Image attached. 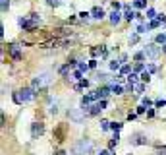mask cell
Returning a JSON list of instances; mask_svg holds the SVG:
<instances>
[{
  "instance_id": "obj_7",
  "label": "cell",
  "mask_w": 166,
  "mask_h": 155,
  "mask_svg": "<svg viewBox=\"0 0 166 155\" xmlns=\"http://www.w3.org/2000/svg\"><path fill=\"white\" fill-rule=\"evenodd\" d=\"M43 132H44V126H43V122H35V124L31 126V136H33V138L43 136Z\"/></svg>"
},
{
  "instance_id": "obj_22",
  "label": "cell",
  "mask_w": 166,
  "mask_h": 155,
  "mask_svg": "<svg viewBox=\"0 0 166 155\" xmlns=\"http://www.w3.org/2000/svg\"><path fill=\"white\" fill-rule=\"evenodd\" d=\"M155 16H156V12L153 10V8H149V10H147V18L149 19H155Z\"/></svg>"
},
{
  "instance_id": "obj_3",
  "label": "cell",
  "mask_w": 166,
  "mask_h": 155,
  "mask_svg": "<svg viewBox=\"0 0 166 155\" xmlns=\"http://www.w3.org/2000/svg\"><path fill=\"white\" fill-rule=\"evenodd\" d=\"M129 144H131V145H145V144H149V140H147L145 134L133 132V134H129Z\"/></svg>"
},
{
  "instance_id": "obj_24",
  "label": "cell",
  "mask_w": 166,
  "mask_h": 155,
  "mask_svg": "<svg viewBox=\"0 0 166 155\" xmlns=\"http://www.w3.org/2000/svg\"><path fill=\"white\" fill-rule=\"evenodd\" d=\"M156 155H166V145H160V148H156Z\"/></svg>"
},
{
  "instance_id": "obj_18",
  "label": "cell",
  "mask_w": 166,
  "mask_h": 155,
  "mask_svg": "<svg viewBox=\"0 0 166 155\" xmlns=\"http://www.w3.org/2000/svg\"><path fill=\"white\" fill-rule=\"evenodd\" d=\"M120 72H122V74H124V76H128V74H131V68H129V66H128V64H124V66H122V68H120Z\"/></svg>"
},
{
  "instance_id": "obj_15",
  "label": "cell",
  "mask_w": 166,
  "mask_h": 155,
  "mask_svg": "<svg viewBox=\"0 0 166 155\" xmlns=\"http://www.w3.org/2000/svg\"><path fill=\"white\" fill-rule=\"evenodd\" d=\"M149 29H151L149 25H145V23H139V27H137V33H147Z\"/></svg>"
},
{
  "instance_id": "obj_26",
  "label": "cell",
  "mask_w": 166,
  "mask_h": 155,
  "mask_svg": "<svg viewBox=\"0 0 166 155\" xmlns=\"http://www.w3.org/2000/svg\"><path fill=\"white\" fill-rule=\"evenodd\" d=\"M141 80H143V81H149V80H151V72H143V74H141Z\"/></svg>"
},
{
  "instance_id": "obj_4",
  "label": "cell",
  "mask_w": 166,
  "mask_h": 155,
  "mask_svg": "<svg viewBox=\"0 0 166 155\" xmlns=\"http://www.w3.org/2000/svg\"><path fill=\"white\" fill-rule=\"evenodd\" d=\"M143 52H145V56H149V58H159L160 52H162V47H156V45H147Z\"/></svg>"
},
{
  "instance_id": "obj_8",
  "label": "cell",
  "mask_w": 166,
  "mask_h": 155,
  "mask_svg": "<svg viewBox=\"0 0 166 155\" xmlns=\"http://www.w3.org/2000/svg\"><path fill=\"white\" fill-rule=\"evenodd\" d=\"M35 89L33 87H25V89H21V91H19V93H21V97H23V101H31V99H33V97H35Z\"/></svg>"
},
{
  "instance_id": "obj_1",
  "label": "cell",
  "mask_w": 166,
  "mask_h": 155,
  "mask_svg": "<svg viewBox=\"0 0 166 155\" xmlns=\"http://www.w3.org/2000/svg\"><path fill=\"white\" fill-rule=\"evenodd\" d=\"M95 145H93L91 140H79L77 144L72 148V153L74 155H85V153H93Z\"/></svg>"
},
{
  "instance_id": "obj_13",
  "label": "cell",
  "mask_w": 166,
  "mask_h": 155,
  "mask_svg": "<svg viewBox=\"0 0 166 155\" xmlns=\"http://www.w3.org/2000/svg\"><path fill=\"white\" fill-rule=\"evenodd\" d=\"M14 103L15 105H23V103H25V101H23V97H21V93H14Z\"/></svg>"
},
{
  "instance_id": "obj_42",
  "label": "cell",
  "mask_w": 166,
  "mask_h": 155,
  "mask_svg": "<svg viewBox=\"0 0 166 155\" xmlns=\"http://www.w3.org/2000/svg\"><path fill=\"white\" fill-rule=\"evenodd\" d=\"M162 51H164V52H166V45H162Z\"/></svg>"
},
{
  "instance_id": "obj_5",
  "label": "cell",
  "mask_w": 166,
  "mask_h": 155,
  "mask_svg": "<svg viewBox=\"0 0 166 155\" xmlns=\"http://www.w3.org/2000/svg\"><path fill=\"white\" fill-rule=\"evenodd\" d=\"M68 116L72 118V120L75 122V124H79V122H83V118H85V115L81 111H79V109H70V111H68Z\"/></svg>"
},
{
  "instance_id": "obj_20",
  "label": "cell",
  "mask_w": 166,
  "mask_h": 155,
  "mask_svg": "<svg viewBox=\"0 0 166 155\" xmlns=\"http://www.w3.org/2000/svg\"><path fill=\"white\" fill-rule=\"evenodd\" d=\"M89 68H91V66H89V64H85V62H79V64H77V70H81V72H87Z\"/></svg>"
},
{
  "instance_id": "obj_16",
  "label": "cell",
  "mask_w": 166,
  "mask_h": 155,
  "mask_svg": "<svg viewBox=\"0 0 166 155\" xmlns=\"http://www.w3.org/2000/svg\"><path fill=\"white\" fill-rule=\"evenodd\" d=\"M120 64H122V62H118V60H112V62L108 64V68H110V70H120Z\"/></svg>"
},
{
  "instance_id": "obj_41",
  "label": "cell",
  "mask_w": 166,
  "mask_h": 155,
  "mask_svg": "<svg viewBox=\"0 0 166 155\" xmlns=\"http://www.w3.org/2000/svg\"><path fill=\"white\" fill-rule=\"evenodd\" d=\"M56 155H66V153H64V151H58V153H56Z\"/></svg>"
},
{
  "instance_id": "obj_23",
  "label": "cell",
  "mask_w": 166,
  "mask_h": 155,
  "mask_svg": "<svg viewBox=\"0 0 166 155\" xmlns=\"http://www.w3.org/2000/svg\"><path fill=\"white\" fill-rule=\"evenodd\" d=\"M160 25V19H153L151 23H149V27H151V29H155V27H159Z\"/></svg>"
},
{
  "instance_id": "obj_39",
  "label": "cell",
  "mask_w": 166,
  "mask_h": 155,
  "mask_svg": "<svg viewBox=\"0 0 166 155\" xmlns=\"http://www.w3.org/2000/svg\"><path fill=\"white\" fill-rule=\"evenodd\" d=\"M137 39H139L137 35H131V37H129V41H131V43H137Z\"/></svg>"
},
{
  "instance_id": "obj_2",
  "label": "cell",
  "mask_w": 166,
  "mask_h": 155,
  "mask_svg": "<svg viewBox=\"0 0 166 155\" xmlns=\"http://www.w3.org/2000/svg\"><path fill=\"white\" fill-rule=\"evenodd\" d=\"M52 81V74H48V72H44V74H39L37 78L33 80V85L31 87L33 89H41V87H44V85H48Z\"/></svg>"
},
{
  "instance_id": "obj_40",
  "label": "cell",
  "mask_w": 166,
  "mask_h": 155,
  "mask_svg": "<svg viewBox=\"0 0 166 155\" xmlns=\"http://www.w3.org/2000/svg\"><path fill=\"white\" fill-rule=\"evenodd\" d=\"M100 155H114V153H112V151H108V149H106V151H100Z\"/></svg>"
},
{
  "instance_id": "obj_31",
  "label": "cell",
  "mask_w": 166,
  "mask_h": 155,
  "mask_svg": "<svg viewBox=\"0 0 166 155\" xmlns=\"http://www.w3.org/2000/svg\"><path fill=\"white\" fill-rule=\"evenodd\" d=\"M46 4H48V6H58L60 0H46Z\"/></svg>"
},
{
  "instance_id": "obj_35",
  "label": "cell",
  "mask_w": 166,
  "mask_h": 155,
  "mask_svg": "<svg viewBox=\"0 0 166 155\" xmlns=\"http://www.w3.org/2000/svg\"><path fill=\"white\" fill-rule=\"evenodd\" d=\"M145 58V52H137L135 54V60H143Z\"/></svg>"
},
{
  "instance_id": "obj_19",
  "label": "cell",
  "mask_w": 166,
  "mask_h": 155,
  "mask_svg": "<svg viewBox=\"0 0 166 155\" xmlns=\"http://www.w3.org/2000/svg\"><path fill=\"white\" fill-rule=\"evenodd\" d=\"M128 81H129V83H135V81H137V74H135V72L128 74Z\"/></svg>"
},
{
  "instance_id": "obj_21",
  "label": "cell",
  "mask_w": 166,
  "mask_h": 155,
  "mask_svg": "<svg viewBox=\"0 0 166 155\" xmlns=\"http://www.w3.org/2000/svg\"><path fill=\"white\" fill-rule=\"evenodd\" d=\"M110 128L114 130V132H118V130L122 128V122H110Z\"/></svg>"
},
{
  "instance_id": "obj_34",
  "label": "cell",
  "mask_w": 166,
  "mask_h": 155,
  "mask_svg": "<svg viewBox=\"0 0 166 155\" xmlns=\"http://www.w3.org/2000/svg\"><path fill=\"white\" fill-rule=\"evenodd\" d=\"M164 105H166V99H160V101H156V107H159V109H162Z\"/></svg>"
},
{
  "instance_id": "obj_6",
  "label": "cell",
  "mask_w": 166,
  "mask_h": 155,
  "mask_svg": "<svg viewBox=\"0 0 166 155\" xmlns=\"http://www.w3.org/2000/svg\"><path fill=\"white\" fill-rule=\"evenodd\" d=\"M8 51H10L12 58L14 60H21V48H19V45H8Z\"/></svg>"
},
{
  "instance_id": "obj_29",
  "label": "cell",
  "mask_w": 166,
  "mask_h": 155,
  "mask_svg": "<svg viewBox=\"0 0 166 155\" xmlns=\"http://www.w3.org/2000/svg\"><path fill=\"white\" fill-rule=\"evenodd\" d=\"M147 72H151V74H153V72H156V66H155V64H147Z\"/></svg>"
},
{
  "instance_id": "obj_12",
  "label": "cell",
  "mask_w": 166,
  "mask_h": 155,
  "mask_svg": "<svg viewBox=\"0 0 166 155\" xmlns=\"http://www.w3.org/2000/svg\"><path fill=\"white\" fill-rule=\"evenodd\" d=\"M124 19H131V18H135V14H133V12H131V8H129V6H125L124 8Z\"/></svg>"
},
{
  "instance_id": "obj_33",
  "label": "cell",
  "mask_w": 166,
  "mask_h": 155,
  "mask_svg": "<svg viewBox=\"0 0 166 155\" xmlns=\"http://www.w3.org/2000/svg\"><path fill=\"white\" fill-rule=\"evenodd\" d=\"M143 89H145L143 83H137V85H135V91H137V93H143Z\"/></svg>"
},
{
  "instance_id": "obj_14",
  "label": "cell",
  "mask_w": 166,
  "mask_h": 155,
  "mask_svg": "<svg viewBox=\"0 0 166 155\" xmlns=\"http://www.w3.org/2000/svg\"><path fill=\"white\" fill-rule=\"evenodd\" d=\"M147 0H133V8H145Z\"/></svg>"
},
{
  "instance_id": "obj_38",
  "label": "cell",
  "mask_w": 166,
  "mask_h": 155,
  "mask_svg": "<svg viewBox=\"0 0 166 155\" xmlns=\"http://www.w3.org/2000/svg\"><path fill=\"white\" fill-rule=\"evenodd\" d=\"M112 8H114V10H120V8H122V4H120V2H112Z\"/></svg>"
},
{
  "instance_id": "obj_27",
  "label": "cell",
  "mask_w": 166,
  "mask_h": 155,
  "mask_svg": "<svg viewBox=\"0 0 166 155\" xmlns=\"http://www.w3.org/2000/svg\"><path fill=\"white\" fill-rule=\"evenodd\" d=\"M8 6H10V0H2V12H6Z\"/></svg>"
},
{
  "instance_id": "obj_32",
  "label": "cell",
  "mask_w": 166,
  "mask_h": 155,
  "mask_svg": "<svg viewBox=\"0 0 166 155\" xmlns=\"http://www.w3.org/2000/svg\"><path fill=\"white\" fill-rule=\"evenodd\" d=\"M81 74H83V72H81V70H77V72H74V80H81Z\"/></svg>"
},
{
  "instance_id": "obj_11",
  "label": "cell",
  "mask_w": 166,
  "mask_h": 155,
  "mask_svg": "<svg viewBox=\"0 0 166 155\" xmlns=\"http://www.w3.org/2000/svg\"><path fill=\"white\" fill-rule=\"evenodd\" d=\"M100 111H103V107H100V103H97V105H93V107H89V115H91V116L99 115Z\"/></svg>"
},
{
  "instance_id": "obj_36",
  "label": "cell",
  "mask_w": 166,
  "mask_h": 155,
  "mask_svg": "<svg viewBox=\"0 0 166 155\" xmlns=\"http://www.w3.org/2000/svg\"><path fill=\"white\" fill-rule=\"evenodd\" d=\"M89 16H91V14H89V12H81V14H79V18H81V19H87Z\"/></svg>"
},
{
  "instance_id": "obj_10",
  "label": "cell",
  "mask_w": 166,
  "mask_h": 155,
  "mask_svg": "<svg viewBox=\"0 0 166 155\" xmlns=\"http://www.w3.org/2000/svg\"><path fill=\"white\" fill-rule=\"evenodd\" d=\"M120 19H122V14H120L118 10H114L110 14V23H112V25H116V23H120Z\"/></svg>"
},
{
  "instance_id": "obj_9",
  "label": "cell",
  "mask_w": 166,
  "mask_h": 155,
  "mask_svg": "<svg viewBox=\"0 0 166 155\" xmlns=\"http://www.w3.org/2000/svg\"><path fill=\"white\" fill-rule=\"evenodd\" d=\"M91 18H95V19H103L104 18V10L103 8H99V6H95L91 10Z\"/></svg>"
},
{
  "instance_id": "obj_17",
  "label": "cell",
  "mask_w": 166,
  "mask_h": 155,
  "mask_svg": "<svg viewBox=\"0 0 166 155\" xmlns=\"http://www.w3.org/2000/svg\"><path fill=\"white\" fill-rule=\"evenodd\" d=\"M112 93L120 95V93H124V87H122V85H112Z\"/></svg>"
},
{
  "instance_id": "obj_30",
  "label": "cell",
  "mask_w": 166,
  "mask_h": 155,
  "mask_svg": "<svg viewBox=\"0 0 166 155\" xmlns=\"http://www.w3.org/2000/svg\"><path fill=\"white\" fill-rule=\"evenodd\" d=\"M68 70H70V64H66V66L60 68V74H68Z\"/></svg>"
},
{
  "instance_id": "obj_25",
  "label": "cell",
  "mask_w": 166,
  "mask_h": 155,
  "mask_svg": "<svg viewBox=\"0 0 166 155\" xmlns=\"http://www.w3.org/2000/svg\"><path fill=\"white\" fill-rule=\"evenodd\" d=\"M100 128H103V130H108V128H110V122H108V120H100Z\"/></svg>"
},
{
  "instance_id": "obj_37",
  "label": "cell",
  "mask_w": 166,
  "mask_h": 155,
  "mask_svg": "<svg viewBox=\"0 0 166 155\" xmlns=\"http://www.w3.org/2000/svg\"><path fill=\"white\" fill-rule=\"evenodd\" d=\"M143 107H151V99H147V97H145V99H143Z\"/></svg>"
},
{
  "instance_id": "obj_28",
  "label": "cell",
  "mask_w": 166,
  "mask_h": 155,
  "mask_svg": "<svg viewBox=\"0 0 166 155\" xmlns=\"http://www.w3.org/2000/svg\"><path fill=\"white\" fill-rule=\"evenodd\" d=\"M143 70H145V66H143L141 62H137V64H135V72H143Z\"/></svg>"
}]
</instances>
